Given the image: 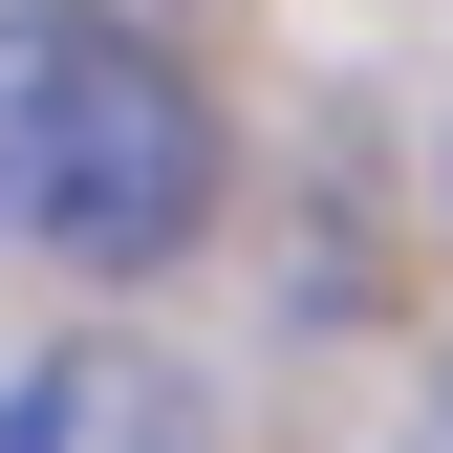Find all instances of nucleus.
Segmentation results:
<instances>
[{
	"label": "nucleus",
	"mask_w": 453,
	"mask_h": 453,
	"mask_svg": "<svg viewBox=\"0 0 453 453\" xmlns=\"http://www.w3.org/2000/svg\"><path fill=\"white\" fill-rule=\"evenodd\" d=\"M0 216L65 280H173L216 238V108L151 22H0Z\"/></svg>",
	"instance_id": "f257e3e1"
},
{
	"label": "nucleus",
	"mask_w": 453,
	"mask_h": 453,
	"mask_svg": "<svg viewBox=\"0 0 453 453\" xmlns=\"http://www.w3.org/2000/svg\"><path fill=\"white\" fill-rule=\"evenodd\" d=\"M0 453H216V432H195V367L173 346H43L0 388Z\"/></svg>",
	"instance_id": "f03ea898"
}]
</instances>
